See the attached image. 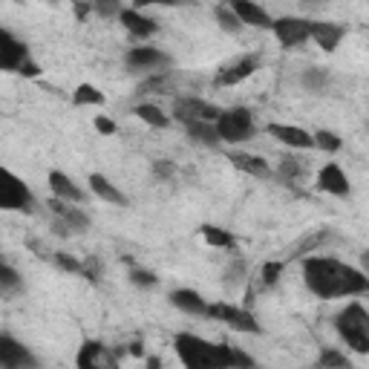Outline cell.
Returning a JSON list of instances; mask_svg holds the SVG:
<instances>
[{
    "label": "cell",
    "instance_id": "5b68a950",
    "mask_svg": "<svg viewBox=\"0 0 369 369\" xmlns=\"http://www.w3.org/2000/svg\"><path fill=\"white\" fill-rule=\"evenodd\" d=\"M271 32L277 35V41L286 50H297L312 38V21L306 18H277L271 23Z\"/></svg>",
    "mask_w": 369,
    "mask_h": 369
},
{
    "label": "cell",
    "instance_id": "4fadbf2b",
    "mask_svg": "<svg viewBox=\"0 0 369 369\" xmlns=\"http://www.w3.org/2000/svg\"><path fill=\"white\" fill-rule=\"evenodd\" d=\"M346 35V29L341 23H332V21H312V41L320 46L323 52H335L338 50L341 38Z\"/></svg>",
    "mask_w": 369,
    "mask_h": 369
},
{
    "label": "cell",
    "instance_id": "8992f818",
    "mask_svg": "<svg viewBox=\"0 0 369 369\" xmlns=\"http://www.w3.org/2000/svg\"><path fill=\"white\" fill-rule=\"evenodd\" d=\"M208 317H217V320L228 323V326L237 329V332H248V335H257V332H260V323H257V317H254L248 309L231 306V303H214V306H208Z\"/></svg>",
    "mask_w": 369,
    "mask_h": 369
},
{
    "label": "cell",
    "instance_id": "ac0fdd59",
    "mask_svg": "<svg viewBox=\"0 0 369 369\" xmlns=\"http://www.w3.org/2000/svg\"><path fill=\"white\" fill-rule=\"evenodd\" d=\"M228 159H231V165L237 170H243L248 176H257V179H268V176H271V168H268V162H266L263 156H254V153H228Z\"/></svg>",
    "mask_w": 369,
    "mask_h": 369
},
{
    "label": "cell",
    "instance_id": "7a4b0ae2",
    "mask_svg": "<svg viewBox=\"0 0 369 369\" xmlns=\"http://www.w3.org/2000/svg\"><path fill=\"white\" fill-rule=\"evenodd\" d=\"M176 355L182 358L185 366L190 369H222V366H231V346H222V343H208L197 335H176Z\"/></svg>",
    "mask_w": 369,
    "mask_h": 369
},
{
    "label": "cell",
    "instance_id": "7dc6e473",
    "mask_svg": "<svg viewBox=\"0 0 369 369\" xmlns=\"http://www.w3.org/2000/svg\"><path fill=\"white\" fill-rule=\"evenodd\" d=\"M29 248H32V251H35V254L41 257V260H50V257H55L52 251H46V248H43L41 243H38V239H29Z\"/></svg>",
    "mask_w": 369,
    "mask_h": 369
},
{
    "label": "cell",
    "instance_id": "74e56055",
    "mask_svg": "<svg viewBox=\"0 0 369 369\" xmlns=\"http://www.w3.org/2000/svg\"><path fill=\"white\" fill-rule=\"evenodd\" d=\"M317 363L320 366H349V358L341 355V352H335V349H326V352H320Z\"/></svg>",
    "mask_w": 369,
    "mask_h": 369
},
{
    "label": "cell",
    "instance_id": "9c48e42d",
    "mask_svg": "<svg viewBox=\"0 0 369 369\" xmlns=\"http://www.w3.org/2000/svg\"><path fill=\"white\" fill-rule=\"evenodd\" d=\"M29 58L26 43L18 41L12 32H0V67L9 72H18V67Z\"/></svg>",
    "mask_w": 369,
    "mask_h": 369
},
{
    "label": "cell",
    "instance_id": "44dd1931",
    "mask_svg": "<svg viewBox=\"0 0 369 369\" xmlns=\"http://www.w3.org/2000/svg\"><path fill=\"white\" fill-rule=\"evenodd\" d=\"M335 329H338V335L343 338V343H346L349 349L361 352V355H366V352H369V335H366L363 329L352 326V323H343V320H335Z\"/></svg>",
    "mask_w": 369,
    "mask_h": 369
},
{
    "label": "cell",
    "instance_id": "7402d4cb",
    "mask_svg": "<svg viewBox=\"0 0 369 369\" xmlns=\"http://www.w3.org/2000/svg\"><path fill=\"white\" fill-rule=\"evenodd\" d=\"M50 208H52V214H55V217H61V219H67V222H70L72 231H87V228H90V219H87L81 211H78V208H70V202L52 199Z\"/></svg>",
    "mask_w": 369,
    "mask_h": 369
},
{
    "label": "cell",
    "instance_id": "f907efd6",
    "mask_svg": "<svg viewBox=\"0 0 369 369\" xmlns=\"http://www.w3.org/2000/svg\"><path fill=\"white\" fill-rule=\"evenodd\" d=\"M361 268H363V275L369 277V251H363V254H361Z\"/></svg>",
    "mask_w": 369,
    "mask_h": 369
},
{
    "label": "cell",
    "instance_id": "7c38bea8",
    "mask_svg": "<svg viewBox=\"0 0 369 369\" xmlns=\"http://www.w3.org/2000/svg\"><path fill=\"white\" fill-rule=\"evenodd\" d=\"M317 190L332 194V197H349V179H346V173L341 170V165L329 162L323 170L317 173Z\"/></svg>",
    "mask_w": 369,
    "mask_h": 369
},
{
    "label": "cell",
    "instance_id": "f5cc1de1",
    "mask_svg": "<svg viewBox=\"0 0 369 369\" xmlns=\"http://www.w3.org/2000/svg\"><path fill=\"white\" fill-rule=\"evenodd\" d=\"M188 3H194V0H188Z\"/></svg>",
    "mask_w": 369,
    "mask_h": 369
},
{
    "label": "cell",
    "instance_id": "6da1fadb",
    "mask_svg": "<svg viewBox=\"0 0 369 369\" xmlns=\"http://www.w3.org/2000/svg\"><path fill=\"white\" fill-rule=\"evenodd\" d=\"M303 280L309 292L332 300V297H352V295H369V277L363 271L343 266L332 257H306L303 260Z\"/></svg>",
    "mask_w": 369,
    "mask_h": 369
},
{
    "label": "cell",
    "instance_id": "d6a6232c",
    "mask_svg": "<svg viewBox=\"0 0 369 369\" xmlns=\"http://www.w3.org/2000/svg\"><path fill=\"white\" fill-rule=\"evenodd\" d=\"M315 148L326 150V153H338L341 150V139L335 136L332 130H317L315 133Z\"/></svg>",
    "mask_w": 369,
    "mask_h": 369
},
{
    "label": "cell",
    "instance_id": "277c9868",
    "mask_svg": "<svg viewBox=\"0 0 369 369\" xmlns=\"http://www.w3.org/2000/svg\"><path fill=\"white\" fill-rule=\"evenodd\" d=\"M35 199H32V190L26 188L23 179H18L14 173L3 170V188H0V208L3 211H23L29 214Z\"/></svg>",
    "mask_w": 369,
    "mask_h": 369
},
{
    "label": "cell",
    "instance_id": "f35d334b",
    "mask_svg": "<svg viewBox=\"0 0 369 369\" xmlns=\"http://www.w3.org/2000/svg\"><path fill=\"white\" fill-rule=\"evenodd\" d=\"M280 275H283V263H266L263 266V283L266 286H277Z\"/></svg>",
    "mask_w": 369,
    "mask_h": 369
},
{
    "label": "cell",
    "instance_id": "3957f363",
    "mask_svg": "<svg viewBox=\"0 0 369 369\" xmlns=\"http://www.w3.org/2000/svg\"><path fill=\"white\" fill-rule=\"evenodd\" d=\"M217 130H219V139L228 141V144L251 139L254 136V116H251V110H246V107L222 110V116L217 119Z\"/></svg>",
    "mask_w": 369,
    "mask_h": 369
},
{
    "label": "cell",
    "instance_id": "ffe728a7",
    "mask_svg": "<svg viewBox=\"0 0 369 369\" xmlns=\"http://www.w3.org/2000/svg\"><path fill=\"white\" fill-rule=\"evenodd\" d=\"M90 188H92V194L95 197H101L104 202H113V205H127V197L121 194V190L107 179V176L101 173H90Z\"/></svg>",
    "mask_w": 369,
    "mask_h": 369
},
{
    "label": "cell",
    "instance_id": "bcb514c9",
    "mask_svg": "<svg viewBox=\"0 0 369 369\" xmlns=\"http://www.w3.org/2000/svg\"><path fill=\"white\" fill-rule=\"evenodd\" d=\"M231 366H254V358H248V355H243V352L231 349Z\"/></svg>",
    "mask_w": 369,
    "mask_h": 369
},
{
    "label": "cell",
    "instance_id": "1f68e13d",
    "mask_svg": "<svg viewBox=\"0 0 369 369\" xmlns=\"http://www.w3.org/2000/svg\"><path fill=\"white\" fill-rule=\"evenodd\" d=\"M326 84H329V75H326L323 70L312 67V70L303 72V87H306V90H312V92H323Z\"/></svg>",
    "mask_w": 369,
    "mask_h": 369
},
{
    "label": "cell",
    "instance_id": "ba28073f",
    "mask_svg": "<svg viewBox=\"0 0 369 369\" xmlns=\"http://www.w3.org/2000/svg\"><path fill=\"white\" fill-rule=\"evenodd\" d=\"M257 70H260V55H243L234 63H226L219 72H217V87H237L239 81L251 78Z\"/></svg>",
    "mask_w": 369,
    "mask_h": 369
},
{
    "label": "cell",
    "instance_id": "ee69618b",
    "mask_svg": "<svg viewBox=\"0 0 369 369\" xmlns=\"http://www.w3.org/2000/svg\"><path fill=\"white\" fill-rule=\"evenodd\" d=\"M95 130H99L101 136H116V121H110L107 116H99L95 119Z\"/></svg>",
    "mask_w": 369,
    "mask_h": 369
},
{
    "label": "cell",
    "instance_id": "681fc988",
    "mask_svg": "<svg viewBox=\"0 0 369 369\" xmlns=\"http://www.w3.org/2000/svg\"><path fill=\"white\" fill-rule=\"evenodd\" d=\"M92 9V0H90V3H84V0H75V12H78V18H87V12Z\"/></svg>",
    "mask_w": 369,
    "mask_h": 369
},
{
    "label": "cell",
    "instance_id": "83f0119b",
    "mask_svg": "<svg viewBox=\"0 0 369 369\" xmlns=\"http://www.w3.org/2000/svg\"><path fill=\"white\" fill-rule=\"evenodd\" d=\"M202 239L208 246H214V248H234V237L228 231H222L217 226H202Z\"/></svg>",
    "mask_w": 369,
    "mask_h": 369
},
{
    "label": "cell",
    "instance_id": "e575fe53",
    "mask_svg": "<svg viewBox=\"0 0 369 369\" xmlns=\"http://www.w3.org/2000/svg\"><path fill=\"white\" fill-rule=\"evenodd\" d=\"M92 9L101 14V18H116V14H121V0H92Z\"/></svg>",
    "mask_w": 369,
    "mask_h": 369
},
{
    "label": "cell",
    "instance_id": "f546056e",
    "mask_svg": "<svg viewBox=\"0 0 369 369\" xmlns=\"http://www.w3.org/2000/svg\"><path fill=\"white\" fill-rule=\"evenodd\" d=\"M72 104L75 107H84V104H104V92L92 84H81L72 95Z\"/></svg>",
    "mask_w": 369,
    "mask_h": 369
},
{
    "label": "cell",
    "instance_id": "ab89813d",
    "mask_svg": "<svg viewBox=\"0 0 369 369\" xmlns=\"http://www.w3.org/2000/svg\"><path fill=\"white\" fill-rule=\"evenodd\" d=\"M52 260H55V263H58L63 271H78V275H81V263H78L72 254H63V251H58V254L52 257Z\"/></svg>",
    "mask_w": 369,
    "mask_h": 369
},
{
    "label": "cell",
    "instance_id": "4316f807",
    "mask_svg": "<svg viewBox=\"0 0 369 369\" xmlns=\"http://www.w3.org/2000/svg\"><path fill=\"white\" fill-rule=\"evenodd\" d=\"M217 23L222 26V32H231V35H237V32L246 26L243 21H239V14L231 9V3H222V6H217Z\"/></svg>",
    "mask_w": 369,
    "mask_h": 369
},
{
    "label": "cell",
    "instance_id": "e0dca14e",
    "mask_svg": "<svg viewBox=\"0 0 369 369\" xmlns=\"http://www.w3.org/2000/svg\"><path fill=\"white\" fill-rule=\"evenodd\" d=\"M170 303L185 315L208 317V303L194 292V288H176V292H170Z\"/></svg>",
    "mask_w": 369,
    "mask_h": 369
},
{
    "label": "cell",
    "instance_id": "836d02e7",
    "mask_svg": "<svg viewBox=\"0 0 369 369\" xmlns=\"http://www.w3.org/2000/svg\"><path fill=\"white\" fill-rule=\"evenodd\" d=\"M326 231H315V234H309L306 239H303V243H297V248H295V254L292 257H297V254H309V251H315L317 246H323L326 243Z\"/></svg>",
    "mask_w": 369,
    "mask_h": 369
},
{
    "label": "cell",
    "instance_id": "2e32d148",
    "mask_svg": "<svg viewBox=\"0 0 369 369\" xmlns=\"http://www.w3.org/2000/svg\"><path fill=\"white\" fill-rule=\"evenodd\" d=\"M46 182H50L52 194L58 199H63V202H84V190L72 182V176L61 173V170H52L50 176H46Z\"/></svg>",
    "mask_w": 369,
    "mask_h": 369
},
{
    "label": "cell",
    "instance_id": "30bf717a",
    "mask_svg": "<svg viewBox=\"0 0 369 369\" xmlns=\"http://www.w3.org/2000/svg\"><path fill=\"white\" fill-rule=\"evenodd\" d=\"M266 133L268 136H275L277 141H283V144H288V148H297V150H309V148H315V136L312 133H306L303 127H295V124H268L266 127Z\"/></svg>",
    "mask_w": 369,
    "mask_h": 369
},
{
    "label": "cell",
    "instance_id": "60d3db41",
    "mask_svg": "<svg viewBox=\"0 0 369 369\" xmlns=\"http://www.w3.org/2000/svg\"><path fill=\"white\" fill-rule=\"evenodd\" d=\"M130 280H133L136 286H144V288L156 286V275H153V271H144V268H133V271H130Z\"/></svg>",
    "mask_w": 369,
    "mask_h": 369
},
{
    "label": "cell",
    "instance_id": "7bdbcfd3",
    "mask_svg": "<svg viewBox=\"0 0 369 369\" xmlns=\"http://www.w3.org/2000/svg\"><path fill=\"white\" fill-rule=\"evenodd\" d=\"M153 173L162 176V179H170V176L176 173V165L170 162V159H156V162H153Z\"/></svg>",
    "mask_w": 369,
    "mask_h": 369
},
{
    "label": "cell",
    "instance_id": "9a60e30c",
    "mask_svg": "<svg viewBox=\"0 0 369 369\" xmlns=\"http://www.w3.org/2000/svg\"><path fill=\"white\" fill-rule=\"evenodd\" d=\"M231 3V9L239 14V21H243L246 26H257V29H271V21L268 14H266V9H260L257 3H251V0H228Z\"/></svg>",
    "mask_w": 369,
    "mask_h": 369
},
{
    "label": "cell",
    "instance_id": "5bb4252c",
    "mask_svg": "<svg viewBox=\"0 0 369 369\" xmlns=\"http://www.w3.org/2000/svg\"><path fill=\"white\" fill-rule=\"evenodd\" d=\"M124 61L133 70H153V67H168L170 63V58L162 50H153V46H133Z\"/></svg>",
    "mask_w": 369,
    "mask_h": 369
},
{
    "label": "cell",
    "instance_id": "cb8c5ba5",
    "mask_svg": "<svg viewBox=\"0 0 369 369\" xmlns=\"http://www.w3.org/2000/svg\"><path fill=\"white\" fill-rule=\"evenodd\" d=\"M101 355H104V346L99 341H84V346H81V352H78L75 363L81 366V369H92V366L101 363Z\"/></svg>",
    "mask_w": 369,
    "mask_h": 369
},
{
    "label": "cell",
    "instance_id": "f1b7e54d",
    "mask_svg": "<svg viewBox=\"0 0 369 369\" xmlns=\"http://www.w3.org/2000/svg\"><path fill=\"white\" fill-rule=\"evenodd\" d=\"M133 113H136L144 124H150V127H168V116H165L156 104H139Z\"/></svg>",
    "mask_w": 369,
    "mask_h": 369
},
{
    "label": "cell",
    "instance_id": "c3c4849f",
    "mask_svg": "<svg viewBox=\"0 0 369 369\" xmlns=\"http://www.w3.org/2000/svg\"><path fill=\"white\" fill-rule=\"evenodd\" d=\"M136 9L141 6H150V3H165V6H176V3H185V0H133Z\"/></svg>",
    "mask_w": 369,
    "mask_h": 369
},
{
    "label": "cell",
    "instance_id": "603a6c76",
    "mask_svg": "<svg viewBox=\"0 0 369 369\" xmlns=\"http://www.w3.org/2000/svg\"><path fill=\"white\" fill-rule=\"evenodd\" d=\"M188 127V136L194 139L197 144H208V148H217L222 141L219 130H217V121H194V124H185Z\"/></svg>",
    "mask_w": 369,
    "mask_h": 369
},
{
    "label": "cell",
    "instance_id": "484cf974",
    "mask_svg": "<svg viewBox=\"0 0 369 369\" xmlns=\"http://www.w3.org/2000/svg\"><path fill=\"white\" fill-rule=\"evenodd\" d=\"M139 92L141 95H168V92H173V78L168 72L153 75V78H148V81L139 84Z\"/></svg>",
    "mask_w": 369,
    "mask_h": 369
},
{
    "label": "cell",
    "instance_id": "d590c367",
    "mask_svg": "<svg viewBox=\"0 0 369 369\" xmlns=\"http://www.w3.org/2000/svg\"><path fill=\"white\" fill-rule=\"evenodd\" d=\"M0 286H3V292H14V288H21V277H18V271H14L12 266L0 268Z\"/></svg>",
    "mask_w": 369,
    "mask_h": 369
},
{
    "label": "cell",
    "instance_id": "b9f144b4",
    "mask_svg": "<svg viewBox=\"0 0 369 369\" xmlns=\"http://www.w3.org/2000/svg\"><path fill=\"white\" fill-rule=\"evenodd\" d=\"M81 275H84L87 280H99V275H101V263L95 260V257H87V260L81 263Z\"/></svg>",
    "mask_w": 369,
    "mask_h": 369
},
{
    "label": "cell",
    "instance_id": "8fae6325",
    "mask_svg": "<svg viewBox=\"0 0 369 369\" xmlns=\"http://www.w3.org/2000/svg\"><path fill=\"white\" fill-rule=\"evenodd\" d=\"M0 366L6 369H21V366H38V361L29 355V349L21 346L9 335H0Z\"/></svg>",
    "mask_w": 369,
    "mask_h": 369
},
{
    "label": "cell",
    "instance_id": "816d5d0a",
    "mask_svg": "<svg viewBox=\"0 0 369 369\" xmlns=\"http://www.w3.org/2000/svg\"><path fill=\"white\" fill-rule=\"evenodd\" d=\"M141 341H136V343H130V355H141Z\"/></svg>",
    "mask_w": 369,
    "mask_h": 369
},
{
    "label": "cell",
    "instance_id": "4dcf8cb0",
    "mask_svg": "<svg viewBox=\"0 0 369 369\" xmlns=\"http://www.w3.org/2000/svg\"><path fill=\"white\" fill-rule=\"evenodd\" d=\"M303 173H306V168L300 165V159H292V156L280 159V168H277V176H280V179L297 182V179H303Z\"/></svg>",
    "mask_w": 369,
    "mask_h": 369
},
{
    "label": "cell",
    "instance_id": "f6af8a7d",
    "mask_svg": "<svg viewBox=\"0 0 369 369\" xmlns=\"http://www.w3.org/2000/svg\"><path fill=\"white\" fill-rule=\"evenodd\" d=\"M18 72L26 75V78H38V75H41V67H38V63L32 61V58H26V61L21 63V67H18Z\"/></svg>",
    "mask_w": 369,
    "mask_h": 369
},
{
    "label": "cell",
    "instance_id": "d4e9b609",
    "mask_svg": "<svg viewBox=\"0 0 369 369\" xmlns=\"http://www.w3.org/2000/svg\"><path fill=\"white\" fill-rule=\"evenodd\" d=\"M335 320H343V323H352V326H358L369 335V312L361 306V303H349V306L335 317Z\"/></svg>",
    "mask_w": 369,
    "mask_h": 369
},
{
    "label": "cell",
    "instance_id": "8d00e7d4",
    "mask_svg": "<svg viewBox=\"0 0 369 369\" xmlns=\"http://www.w3.org/2000/svg\"><path fill=\"white\" fill-rule=\"evenodd\" d=\"M243 280H246V263H243V260H237V263L228 266V271H226V286L234 288V286H239Z\"/></svg>",
    "mask_w": 369,
    "mask_h": 369
},
{
    "label": "cell",
    "instance_id": "52a82bcc",
    "mask_svg": "<svg viewBox=\"0 0 369 369\" xmlns=\"http://www.w3.org/2000/svg\"><path fill=\"white\" fill-rule=\"evenodd\" d=\"M222 116V110L208 104L202 99H176L173 101V119L182 124H194V121H217Z\"/></svg>",
    "mask_w": 369,
    "mask_h": 369
},
{
    "label": "cell",
    "instance_id": "d6986e66",
    "mask_svg": "<svg viewBox=\"0 0 369 369\" xmlns=\"http://www.w3.org/2000/svg\"><path fill=\"white\" fill-rule=\"evenodd\" d=\"M119 21L124 23L127 32H133V35H139V38H148L156 32V21H150L148 14H141L139 9H124L119 14Z\"/></svg>",
    "mask_w": 369,
    "mask_h": 369
}]
</instances>
